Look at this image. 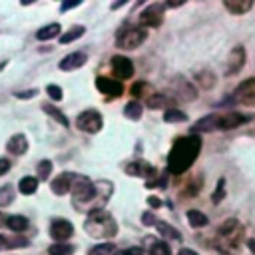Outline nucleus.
I'll list each match as a JSON object with an SVG mask.
<instances>
[{
	"instance_id": "obj_1",
	"label": "nucleus",
	"mask_w": 255,
	"mask_h": 255,
	"mask_svg": "<svg viewBox=\"0 0 255 255\" xmlns=\"http://www.w3.org/2000/svg\"><path fill=\"white\" fill-rule=\"evenodd\" d=\"M199 151H201V139L197 135L177 137L167 155V171L173 175H181L193 165Z\"/></svg>"
},
{
	"instance_id": "obj_2",
	"label": "nucleus",
	"mask_w": 255,
	"mask_h": 255,
	"mask_svg": "<svg viewBox=\"0 0 255 255\" xmlns=\"http://www.w3.org/2000/svg\"><path fill=\"white\" fill-rule=\"evenodd\" d=\"M84 231L90 237H96V239L114 237L118 233V223L108 211L98 209V211L88 213V219L84 221Z\"/></svg>"
},
{
	"instance_id": "obj_3",
	"label": "nucleus",
	"mask_w": 255,
	"mask_h": 255,
	"mask_svg": "<svg viewBox=\"0 0 255 255\" xmlns=\"http://www.w3.org/2000/svg\"><path fill=\"white\" fill-rule=\"evenodd\" d=\"M70 193H72V201H74L76 209L90 207V213L96 211V185L88 177L74 173V181H72Z\"/></svg>"
},
{
	"instance_id": "obj_4",
	"label": "nucleus",
	"mask_w": 255,
	"mask_h": 255,
	"mask_svg": "<svg viewBox=\"0 0 255 255\" xmlns=\"http://www.w3.org/2000/svg\"><path fill=\"white\" fill-rule=\"evenodd\" d=\"M145 38H147V32L141 26H128L118 32L116 44H118V48H124V50H135L137 46L143 44Z\"/></svg>"
},
{
	"instance_id": "obj_5",
	"label": "nucleus",
	"mask_w": 255,
	"mask_h": 255,
	"mask_svg": "<svg viewBox=\"0 0 255 255\" xmlns=\"http://www.w3.org/2000/svg\"><path fill=\"white\" fill-rule=\"evenodd\" d=\"M104 126V118L96 110H86L76 118V128L86 133H98Z\"/></svg>"
},
{
	"instance_id": "obj_6",
	"label": "nucleus",
	"mask_w": 255,
	"mask_h": 255,
	"mask_svg": "<svg viewBox=\"0 0 255 255\" xmlns=\"http://www.w3.org/2000/svg\"><path fill=\"white\" fill-rule=\"evenodd\" d=\"M239 233H241V225H239V221L237 219H227L219 229H217V237L225 243V245H231V247H235L237 243H239Z\"/></svg>"
},
{
	"instance_id": "obj_7",
	"label": "nucleus",
	"mask_w": 255,
	"mask_h": 255,
	"mask_svg": "<svg viewBox=\"0 0 255 255\" xmlns=\"http://www.w3.org/2000/svg\"><path fill=\"white\" fill-rule=\"evenodd\" d=\"M233 98L243 106H255V78H247L245 82H241L235 88Z\"/></svg>"
},
{
	"instance_id": "obj_8",
	"label": "nucleus",
	"mask_w": 255,
	"mask_h": 255,
	"mask_svg": "<svg viewBox=\"0 0 255 255\" xmlns=\"http://www.w3.org/2000/svg\"><path fill=\"white\" fill-rule=\"evenodd\" d=\"M72 235H74V225L68 219H62V217L52 219V223H50V237L56 239V243H64Z\"/></svg>"
},
{
	"instance_id": "obj_9",
	"label": "nucleus",
	"mask_w": 255,
	"mask_h": 255,
	"mask_svg": "<svg viewBox=\"0 0 255 255\" xmlns=\"http://www.w3.org/2000/svg\"><path fill=\"white\" fill-rule=\"evenodd\" d=\"M96 88H98L102 94H106L108 98H114V100L124 94L122 82H120V80H114V78H108V76H98V78H96Z\"/></svg>"
},
{
	"instance_id": "obj_10",
	"label": "nucleus",
	"mask_w": 255,
	"mask_h": 255,
	"mask_svg": "<svg viewBox=\"0 0 255 255\" xmlns=\"http://www.w3.org/2000/svg\"><path fill=\"white\" fill-rule=\"evenodd\" d=\"M163 4H151L147 6L141 14H139V22L143 26H149V28H159L161 22H163V12H161Z\"/></svg>"
},
{
	"instance_id": "obj_11",
	"label": "nucleus",
	"mask_w": 255,
	"mask_h": 255,
	"mask_svg": "<svg viewBox=\"0 0 255 255\" xmlns=\"http://www.w3.org/2000/svg\"><path fill=\"white\" fill-rule=\"evenodd\" d=\"M112 72L118 80H126L133 76V64L126 56H114L112 58Z\"/></svg>"
},
{
	"instance_id": "obj_12",
	"label": "nucleus",
	"mask_w": 255,
	"mask_h": 255,
	"mask_svg": "<svg viewBox=\"0 0 255 255\" xmlns=\"http://www.w3.org/2000/svg\"><path fill=\"white\" fill-rule=\"evenodd\" d=\"M243 64H245V50H243V46H235V48L229 52L227 68H225V76L239 74V70L243 68Z\"/></svg>"
},
{
	"instance_id": "obj_13",
	"label": "nucleus",
	"mask_w": 255,
	"mask_h": 255,
	"mask_svg": "<svg viewBox=\"0 0 255 255\" xmlns=\"http://www.w3.org/2000/svg\"><path fill=\"white\" fill-rule=\"evenodd\" d=\"M247 118L239 112H227V114H217V129H233L241 124H245Z\"/></svg>"
},
{
	"instance_id": "obj_14",
	"label": "nucleus",
	"mask_w": 255,
	"mask_h": 255,
	"mask_svg": "<svg viewBox=\"0 0 255 255\" xmlns=\"http://www.w3.org/2000/svg\"><path fill=\"white\" fill-rule=\"evenodd\" d=\"M86 60H88V56H86L84 52H72V54H68V56H64V58L60 60L58 68H60L62 72H72V70L82 68V66L86 64Z\"/></svg>"
},
{
	"instance_id": "obj_15",
	"label": "nucleus",
	"mask_w": 255,
	"mask_h": 255,
	"mask_svg": "<svg viewBox=\"0 0 255 255\" xmlns=\"http://www.w3.org/2000/svg\"><path fill=\"white\" fill-rule=\"evenodd\" d=\"M6 151L12 155H24L28 151V137L24 133H14L6 141Z\"/></svg>"
},
{
	"instance_id": "obj_16",
	"label": "nucleus",
	"mask_w": 255,
	"mask_h": 255,
	"mask_svg": "<svg viewBox=\"0 0 255 255\" xmlns=\"http://www.w3.org/2000/svg\"><path fill=\"white\" fill-rule=\"evenodd\" d=\"M72 181H74V173H60L56 179H52V183H50V187H52V193L54 195H66V193H70V189H72Z\"/></svg>"
},
{
	"instance_id": "obj_17",
	"label": "nucleus",
	"mask_w": 255,
	"mask_h": 255,
	"mask_svg": "<svg viewBox=\"0 0 255 255\" xmlns=\"http://www.w3.org/2000/svg\"><path fill=\"white\" fill-rule=\"evenodd\" d=\"M126 173L129 175H135V177H149V175H155V167L145 163V161H131L126 165Z\"/></svg>"
},
{
	"instance_id": "obj_18",
	"label": "nucleus",
	"mask_w": 255,
	"mask_h": 255,
	"mask_svg": "<svg viewBox=\"0 0 255 255\" xmlns=\"http://www.w3.org/2000/svg\"><path fill=\"white\" fill-rule=\"evenodd\" d=\"M213 129H217V114H209L197 120L195 126L191 128V131H213Z\"/></svg>"
},
{
	"instance_id": "obj_19",
	"label": "nucleus",
	"mask_w": 255,
	"mask_h": 255,
	"mask_svg": "<svg viewBox=\"0 0 255 255\" xmlns=\"http://www.w3.org/2000/svg\"><path fill=\"white\" fill-rule=\"evenodd\" d=\"M60 30H62V26L58 24V22H52V24H46V26H42L38 32H36V38L38 40H52V38H56L58 34H60Z\"/></svg>"
},
{
	"instance_id": "obj_20",
	"label": "nucleus",
	"mask_w": 255,
	"mask_h": 255,
	"mask_svg": "<svg viewBox=\"0 0 255 255\" xmlns=\"http://www.w3.org/2000/svg\"><path fill=\"white\" fill-rule=\"evenodd\" d=\"M38 189V177H32V175H26L18 181V191L22 195H34Z\"/></svg>"
},
{
	"instance_id": "obj_21",
	"label": "nucleus",
	"mask_w": 255,
	"mask_h": 255,
	"mask_svg": "<svg viewBox=\"0 0 255 255\" xmlns=\"http://www.w3.org/2000/svg\"><path fill=\"white\" fill-rule=\"evenodd\" d=\"M6 227L14 233H20V231H26L28 229V219L24 215H8L6 217Z\"/></svg>"
},
{
	"instance_id": "obj_22",
	"label": "nucleus",
	"mask_w": 255,
	"mask_h": 255,
	"mask_svg": "<svg viewBox=\"0 0 255 255\" xmlns=\"http://www.w3.org/2000/svg\"><path fill=\"white\" fill-rule=\"evenodd\" d=\"M251 6H253L251 0H227L225 2V8L231 14H245L247 10H251Z\"/></svg>"
},
{
	"instance_id": "obj_23",
	"label": "nucleus",
	"mask_w": 255,
	"mask_h": 255,
	"mask_svg": "<svg viewBox=\"0 0 255 255\" xmlns=\"http://www.w3.org/2000/svg\"><path fill=\"white\" fill-rule=\"evenodd\" d=\"M155 229H157L159 237H167V239H175V241L181 239V233L175 227H171L169 223H165V221H157L155 223Z\"/></svg>"
},
{
	"instance_id": "obj_24",
	"label": "nucleus",
	"mask_w": 255,
	"mask_h": 255,
	"mask_svg": "<svg viewBox=\"0 0 255 255\" xmlns=\"http://www.w3.org/2000/svg\"><path fill=\"white\" fill-rule=\"evenodd\" d=\"M42 110H44V112H46L50 118H54V120H56L60 126H64V128H68V126H70L68 118H66V116H64V114H62V112H60V110H58L54 104H42Z\"/></svg>"
},
{
	"instance_id": "obj_25",
	"label": "nucleus",
	"mask_w": 255,
	"mask_h": 255,
	"mask_svg": "<svg viewBox=\"0 0 255 255\" xmlns=\"http://www.w3.org/2000/svg\"><path fill=\"white\" fill-rule=\"evenodd\" d=\"M187 221H189L191 227H197V229H199V227H205L209 219H207V215H203L201 211H197V209H189V211H187Z\"/></svg>"
},
{
	"instance_id": "obj_26",
	"label": "nucleus",
	"mask_w": 255,
	"mask_h": 255,
	"mask_svg": "<svg viewBox=\"0 0 255 255\" xmlns=\"http://www.w3.org/2000/svg\"><path fill=\"white\" fill-rule=\"evenodd\" d=\"M84 32H86L84 26H72L68 32H64V34L60 36V44H70V42L78 40L80 36H84Z\"/></svg>"
},
{
	"instance_id": "obj_27",
	"label": "nucleus",
	"mask_w": 255,
	"mask_h": 255,
	"mask_svg": "<svg viewBox=\"0 0 255 255\" xmlns=\"http://www.w3.org/2000/svg\"><path fill=\"white\" fill-rule=\"evenodd\" d=\"M14 197H16V189H14L10 183L0 185V207L10 205V203L14 201Z\"/></svg>"
},
{
	"instance_id": "obj_28",
	"label": "nucleus",
	"mask_w": 255,
	"mask_h": 255,
	"mask_svg": "<svg viewBox=\"0 0 255 255\" xmlns=\"http://www.w3.org/2000/svg\"><path fill=\"white\" fill-rule=\"evenodd\" d=\"M131 94H133L135 98H143V96H145V98H151L155 92L151 90L149 84H145V82H137V84L131 86Z\"/></svg>"
},
{
	"instance_id": "obj_29",
	"label": "nucleus",
	"mask_w": 255,
	"mask_h": 255,
	"mask_svg": "<svg viewBox=\"0 0 255 255\" xmlns=\"http://www.w3.org/2000/svg\"><path fill=\"white\" fill-rule=\"evenodd\" d=\"M74 253V245L70 243H54L48 247V255H72Z\"/></svg>"
},
{
	"instance_id": "obj_30",
	"label": "nucleus",
	"mask_w": 255,
	"mask_h": 255,
	"mask_svg": "<svg viewBox=\"0 0 255 255\" xmlns=\"http://www.w3.org/2000/svg\"><path fill=\"white\" fill-rule=\"evenodd\" d=\"M185 120H187V116L175 108H169L163 114V122H167V124H177V122H185Z\"/></svg>"
},
{
	"instance_id": "obj_31",
	"label": "nucleus",
	"mask_w": 255,
	"mask_h": 255,
	"mask_svg": "<svg viewBox=\"0 0 255 255\" xmlns=\"http://www.w3.org/2000/svg\"><path fill=\"white\" fill-rule=\"evenodd\" d=\"M141 112H143V108H141L137 102H129V104L124 108V116L129 118V120H139V118H141Z\"/></svg>"
},
{
	"instance_id": "obj_32",
	"label": "nucleus",
	"mask_w": 255,
	"mask_h": 255,
	"mask_svg": "<svg viewBox=\"0 0 255 255\" xmlns=\"http://www.w3.org/2000/svg\"><path fill=\"white\" fill-rule=\"evenodd\" d=\"M114 253H116L114 243H100L88 251V255H114Z\"/></svg>"
},
{
	"instance_id": "obj_33",
	"label": "nucleus",
	"mask_w": 255,
	"mask_h": 255,
	"mask_svg": "<svg viewBox=\"0 0 255 255\" xmlns=\"http://www.w3.org/2000/svg\"><path fill=\"white\" fill-rule=\"evenodd\" d=\"M36 171H38V179H40V181H46V179L50 177V173H52V161H50V159H42V161L38 163Z\"/></svg>"
},
{
	"instance_id": "obj_34",
	"label": "nucleus",
	"mask_w": 255,
	"mask_h": 255,
	"mask_svg": "<svg viewBox=\"0 0 255 255\" xmlns=\"http://www.w3.org/2000/svg\"><path fill=\"white\" fill-rule=\"evenodd\" d=\"M149 255H171V249H169V245H167V243L157 241V243H153V245H151Z\"/></svg>"
},
{
	"instance_id": "obj_35",
	"label": "nucleus",
	"mask_w": 255,
	"mask_h": 255,
	"mask_svg": "<svg viewBox=\"0 0 255 255\" xmlns=\"http://www.w3.org/2000/svg\"><path fill=\"white\" fill-rule=\"evenodd\" d=\"M197 82H199L203 88H211V86L215 84V78H213L211 72H205V70H203V72L197 74Z\"/></svg>"
},
{
	"instance_id": "obj_36",
	"label": "nucleus",
	"mask_w": 255,
	"mask_h": 255,
	"mask_svg": "<svg viewBox=\"0 0 255 255\" xmlns=\"http://www.w3.org/2000/svg\"><path fill=\"white\" fill-rule=\"evenodd\" d=\"M46 94H48V96H50V100H54V102H60V100L64 98L62 88H60V86H56V84H48V86H46Z\"/></svg>"
},
{
	"instance_id": "obj_37",
	"label": "nucleus",
	"mask_w": 255,
	"mask_h": 255,
	"mask_svg": "<svg viewBox=\"0 0 255 255\" xmlns=\"http://www.w3.org/2000/svg\"><path fill=\"white\" fill-rule=\"evenodd\" d=\"M38 94V90H24V92H14V98H18V100H30V98H34Z\"/></svg>"
},
{
	"instance_id": "obj_38",
	"label": "nucleus",
	"mask_w": 255,
	"mask_h": 255,
	"mask_svg": "<svg viewBox=\"0 0 255 255\" xmlns=\"http://www.w3.org/2000/svg\"><path fill=\"white\" fill-rule=\"evenodd\" d=\"M223 195H225V181H223V179H219V181H217V189H215V193H213V201L217 203Z\"/></svg>"
},
{
	"instance_id": "obj_39",
	"label": "nucleus",
	"mask_w": 255,
	"mask_h": 255,
	"mask_svg": "<svg viewBox=\"0 0 255 255\" xmlns=\"http://www.w3.org/2000/svg\"><path fill=\"white\" fill-rule=\"evenodd\" d=\"M114 255H143V249L141 247H129V249H124V251H116Z\"/></svg>"
},
{
	"instance_id": "obj_40",
	"label": "nucleus",
	"mask_w": 255,
	"mask_h": 255,
	"mask_svg": "<svg viewBox=\"0 0 255 255\" xmlns=\"http://www.w3.org/2000/svg\"><path fill=\"white\" fill-rule=\"evenodd\" d=\"M10 167H12L10 159H8V157H0V175L8 173V169H10Z\"/></svg>"
},
{
	"instance_id": "obj_41",
	"label": "nucleus",
	"mask_w": 255,
	"mask_h": 255,
	"mask_svg": "<svg viewBox=\"0 0 255 255\" xmlns=\"http://www.w3.org/2000/svg\"><path fill=\"white\" fill-rule=\"evenodd\" d=\"M141 223H143V225H153V223H155V217H153V213L145 211V213L141 215Z\"/></svg>"
},
{
	"instance_id": "obj_42",
	"label": "nucleus",
	"mask_w": 255,
	"mask_h": 255,
	"mask_svg": "<svg viewBox=\"0 0 255 255\" xmlns=\"http://www.w3.org/2000/svg\"><path fill=\"white\" fill-rule=\"evenodd\" d=\"M76 6H80V2H62V4H60V10H62V12H66V10L76 8Z\"/></svg>"
},
{
	"instance_id": "obj_43",
	"label": "nucleus",
	"mask_w": 255,
	"mask_h": 255,
	"mask_svg": "<svg viewBox=\"0 0 255 255\" xmlns=\"http://www.w3.org/2000/svg\"><path fill=\"white\" fill-rule=\"evenodd\" d=\"M147 203H149L151 207H159V205H161V199L155 197V195H149V197H147Z\"/></svg>"
},
{
	"instance_id": "obj_44",
	"label": "nucleus",
	"mask_w": 255,
	"mask_h": 255,
	"mask_svg": "<svg viewBox=\"0 0 255 255\" xmlns=\"http://www.w3.org/2000/svg\"><path fill=\"white\" fill-rule=\"evenodd\" d=\"M4 249H8V237L0 233V251H4Z\"/></svg>"
},
{
	"instance_id": "obj_45",
	"label": "nucleus",
	"mask_w": 255,
	"mask_h": 255,
	"mask_svg": "<svg viewBox=\"0 0 255 255\" xmlns=\"http://www.w3.org/2000/svg\"><path fill=\"white\" fill-rule=\"evenodd\" d=\"M177 255H197L193 249H187V247H183V249H179V253Z\"/></svg>"
},
{
	"instance_id": "obj_46",
	"label": "nucleus",
	"mask_w": 255,
	"mask_h": 255,
	"mask_svg": "<svg viewBox=\"0 0 255 255\" xmlns=\"http://www.w3.org/2000/svg\"><path fill=\"white\" fill-rule=\"evenodd\" d=\"M247 247H249V249H251V253L255 255V237H251V239L247 241Z\"/></svg>"
},
{
	"instance_id": "obj_47",
	"label": "nucleus",
	"mask_w": 255,
	"mask_h": 255,
	"mask_svg": "<svg viewBox=\"0 0 255 255\" xmlns=\"http://www.w3.org/2000/svg\"><path fill=\"white\" fill-rule=\"evenodd\" d=\"M2 225H6V215H4V213H0V227H2Z\"/></svg>"
}]
</instances>
